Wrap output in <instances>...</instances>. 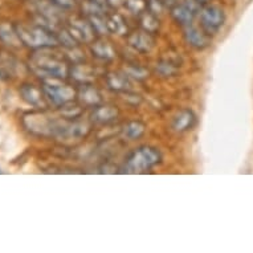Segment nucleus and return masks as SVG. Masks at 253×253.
Returning <instances> with one entry per match:
<instances>
[{
	"mask_svg": "<svg viewBox=\"0 0 253 253\" xmlns=\"http://www.w3.org/2000/svg\"><path fill=\"white\" fill-rule=\"evenodd\" d=\"M126 0H108V4L113 5V7H118L121 4H125Z\"/></svg>",
	"mask_w": 253,
	"mask_h": 253,
	"instance_id": "nucleus-17",
	"label": "nucleus"
},
{
	"mask_svg": "<svg viewBox=\"0 0 253 253\" xmlns=\"http://www.w3.org/2000/svg\"><path fill=\"white\" fill-rule=\"evenodd\" d=\"M116 116L117 112L110 106H102V108H98L96 110V121H98L101 124L112 121Z\"/></svg>",
	"mask_w": 253,
	"mask_h": 253,
	"instance_id": "nucleus-13",
	"label": "nucleus"
},
{
	"mask_svg": "<svg viewBox=\"0 0 253 253\" xmlns=\"http://www.w3.org/2000/svg\"><path fill=\"white\" fill-rule=\"evenodd\" d=\"M32 65L42 76L46 77H64L67 75V65L62 61L44 52H40L32 60Z\"/></svg>",
	"mask_w": 253,
	"mask_h": 253,
	"instance_id": "nucleus-3",
	"label": "nucleus"
},
{
	"mask_svg": "<svg viewBox=\"0 0 253 253\" xmlns=\"http://www.w3.org/2000/svg\"><path fill=\"white\" fill-rule=\"evenodd\" d=\"M141 23L143 29L150 34H153L154 31L159 27V20H158L157 15H154L153 12H150L147 9L141 13Z\"/></svg>",
	"mask_w": 253,
	"mask_h": 253,
	"instance_id": "nucleus-12",
	"label": "nucleus"
},
{
	"mask_svg": "<svg viewBox=\"0 0 253 253\" xmlns=\"http://www.w3.org/2000/svg\"><path fill=\"white\" fill-rule=\"evenodd\" d=\"M0 39L8 44V45L17 46L19 44H21V40L17 35V31H13V28L8 24L0 25Z\"/></svg>",
	"mask_w": 253,
	"mask_h": 253,
	"instance_id": "nucleus-11",
	"label": "nucleus"
},
{
	"mask_svg": "<svg viewBox=\"0 0 253 253\" xmlns=\"http://www.w3.org/2000/svg\"><path fill=\"white\" fill-rule=\"evenodd\" d=\"M198 11H200V7L194 0H184L182 3H176L175 5H172L171 16L174 17L176 23L188 27L192 24Z\"/></svg>",
	"mask_w": 253,
	"mask_h": 253,
	"instance_id": "nucleus-5",
	"label": "nucleus"
},
{
	"mask_svg": "<svg viewBox=\"0 0 253 253\" xmlns=\"http://www.w3.org/2000/svg\"><path fill=\"white\" fill-rule=\"evenodd\" d=\"M161 161V154L153 147H139L130 154L125 163V172L130 174H141L149 171L151 167L158 165Z\"/></svg>",
	"mask_w": 253,
	"mask_h": 253,
	"instance_id": "nucleus-1",
	"label": "nucleus"
},
{
	"mask_svg": "<svg viewBox=\"0 0 253 253\" xmlns=\"http://www.w3.org/2000/svg\"><path fill=\"white\" fill-rule=\"evenodd\" d=\"M225 23L224 9L219 5L208 4L200 9V24L210 36L219 32Z\"/></svg>",
	"mask_w": 253,
	"mask_h": 253,
	"instance_id": "nucleus-4",
	"label": "nucleus"
},
{
	"mask_svg": "<svg viewBox=\"0 0 253 253\" xmlns=\"http://www.w3.org/2000/svg\"><path fill=\"white\" fill-rule=\"evenodd\" d=\"M50 1L61 9H69L76 4V0H50Z\"/></svg>",
	"mask_w": 253,
	"mask_h": 253,
	"instance_id": "nucleus-16",
	"label": "nucleus"
},
{
	"mask_svg": "<svg viewBox=\"0 0 253 253\" xmlns=\"http://www.w3.org/2000/svg\"><path fill=\"white\" fill-rule=\"evenodd\" d=\"M194 125H195V116L192 114V112L183 110V112H180L178 116L175 117L172 127L176 131H186V130H191Z\"/></svg>",
	"mask_w": 253,
	"mask_h": 253,
	"instance_id": "nucleus-8",
	"label": "nucleus"
},
{
	"mask_svg": "<svg viewBox=\"0 0 253 253\" xmlns=\"http://www.w3.org/2000/svg\"><path fill=\"white\" fill-rule=\"evenodd\" d=\"M17 35L23 44L34 48L50 46L56 44V39L42 27H24L20 25L16 28Z\"/></svg>",
	"mask_w": 253,
	"mask_h": 253,
	"instance_id": "nucleus-2",
	"label": "nucleus"
},
{
	"mask_svg": "<svg viewBox=\"0 0 253 253\" xmlns=\"http://www.w3.org/2000/svg\"><path fill=\"white\" fill-rule=\"evenodd\" d=\"M21 96L27 102L34 106H40L42 104V93L34 86V85H24L21 87Z\"/></svg>",
	"mask_w": 253,
	"mask_h": 253,
	"instance_id": "nucleus-10",
	"label": "nucleus"
},
{
	"mask_svg": "<svg viewBox=\"0 0 253 253\" xmlns=\"http://www.w3.org/2000/svg\"><path fill=\"white\" fill-rule=\"evenodd\" d=\"M179 0H163V3H165V4H176V3H178Z\"/></svg>",
	"mask_w": 253,
	"mask_h": 253,
	"instance_id": "nucleus-19",
	"label": "nucleus"
},
{
	"mask_svg": "<svg viewBox=\"0 0 253 253\" xmlns=\"http://www.w3.org/2000/svg\"><path fill=\"white\" fill-rule=\"evenodd\" d=\"M129 42L134 48H137L138 50H142V52L150 50L151 49V46L154 45V40L151 39L150 32H147V31L134 34L133 36H130Z\"/></svg>",
	"mask_w": 253,
	"mask_h": 253,
	"instance_id": "nucleus-9",
	"label": "nucleus"
},
{
	"mask_svg": "<svg viewBox=\"0 0 253 253\" xmlns=\"http://www.w3.org/2000/svg\"><path fill=\"white\" fill-rule=\"evenodd\" d=\"M184 38H186L187 42L195 49H206L211 44L210 35L203 28L199 29L196 27H191V25H188L184 31Z\"/></svg>",
	"mask_w": 253,
	"mask_h": 253,
	"instance_id": "nucleus-7",
	"label": "nucleus"
},
{
	"mask_svg": "<svg viewBox=\"0 0 253 253\" xmlns=\"http://www.w3.org/2000/svg\"><path fill=\"white\" fill-rule=\"evenodd\" d=\"M194 1H195L196 4L199 5L200 9H202V8H203V7H206V5H208V4H210V3H211V0H194Z\"/></svg>",
	"mask_w": 253,
	"mask_h": 253,
	"instance_id": "nucleus-18",
	"label": "nucleus"
},
{
	"mask_svg": "<svg viewBox=\"0 0 253 253\" xmlns=\"http://www.w3.org/2000/svg\"><path fill=\"white\" fill-rule=\"evenodd\" d=\"M145 131L143 126L141 124H137V122H133V124H129L126 127H125V135H127L130 139H135L139 135H142Z\"/></svg>",
	"mask_w": 253,
	"mask_h": 253,
	"instance_id": "nucleus-15",
	"label": "nucleus"
},
{
	"mask_svg": "<svg viewBox=\"0 0 253 253\" xmlns=\"http://www.w3.org/2000/svg\"><path fill=\"white\" fill-rule=\"evenodd\" d=\"M44 94L54 105L68 104L75 96V91L67 85H44Z\"/></svg>",
	"mask_w": 253,
	"mask_h": 253,
	"instance_id": "nucleus-6",
	"label": "nucleus"
},
{
	"mask_svg": "<svg viewBox=\"0 0 253 253\" xmlns=\"http://www.w3.org/2000/svg\"><path fill=\"white\" fill-rule=\"evenodd\" d=\"M125 5L127 7V9L131 13L141 15L142 12H145L147 9V0H126Z\"/></svg>",
	"mask_w": 253,
	"mask_h": 253,
	"instance_id": "nucleus-14",
	"label": "nucleus"
}]
</instances>
